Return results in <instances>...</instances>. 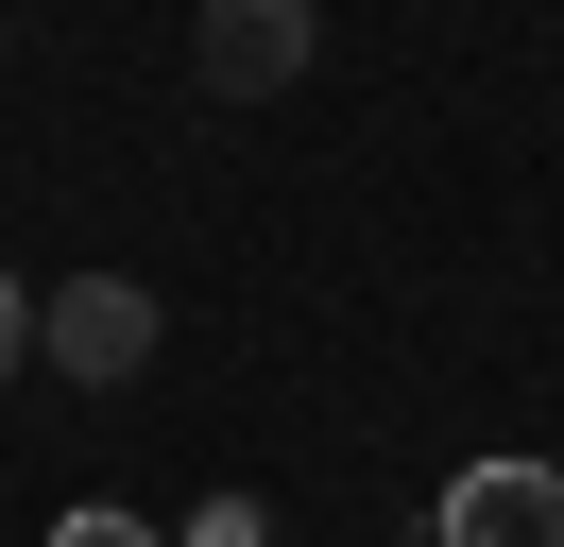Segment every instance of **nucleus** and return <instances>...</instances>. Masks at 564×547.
I'll return each instance as SVG.
<instances>
[{"label": "nucleus", "mask_w": 564, "mask_h": 547, "mask_svg": "<svg viewBox=\"0 0 564 547\" xmlns=\"http://www.w3.org/2000/svg\"><path fill=\"white\" fill-rule=\"evenodd\" d=\"M308 52H325V18H308V0H206V18H188V68H206L223 103L308 86Z\"/></svg>", "instance_id": "nucleus-1"}, {"label": "nucleus", "mask_w": 564, "mask_h": 547, "mask_svg": "<svg viewBox=\"0 0 564 547\" xmlns=\"http://www.w3.org/2000/svg\"><path fill=\"white\" fill-rule=\"evenodd\" d=\"M427 547H564V462H530V444L462 462L445 513H427Z\"/></svg>", "instance_id": "nucleus-2"}, {"label": "nucleus", "mask_w": 564, "mask_h": 547, "mask_svg": "<svg viewBox=\"0 0 564 547\" xmlns=\"http://www.w3.org/2000/svg\"><path fill=\"white\" fill-rule=\"evenodd\" d=\"M35 342H52V376H86V394H120V376L154 360V291H138V274H69V291L35 308Z\"/></svg>", "instance_id": "nucleus-3"}, {"label": "nucleus", "mask_w": 564, "mask_h": 547, "mask_svg": "<svg viewBox=\"0 0 564 547\" xmlns=\"http://www.w3.org/2000/svg\"><path fill=\"white\" fill-rule=\"evenodd\" d=\"M35 360V291H18V274H0V376Z\"/></svg>", "instance_id": "nucleus-4"}, {"label": "nucleus", "mask_w": 564, "mask_h": 547, "mask_svg": "<svg viewBox=\"0 0 564 547\" xmlns=\"http://www.w3.org/2000/svg\"><path fill=\"white\" fill-rule=\"evenodd\" d=\"M52 547H154V530H138V513H69Z\"/></svg>", "instance_id": "nucleus-5"}]
</instances>
